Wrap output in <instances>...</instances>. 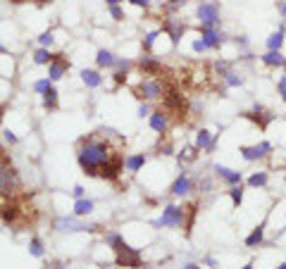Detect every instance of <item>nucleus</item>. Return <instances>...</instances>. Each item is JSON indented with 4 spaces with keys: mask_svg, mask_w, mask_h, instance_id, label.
<instances>
[{
    "mask_svg": "<svg viewBox=\"0 0 286 269\" xmlns=\"http://www.w3.org/2000/svg\"><path fill=\"white\" fill-rule=\"evenodd\" d=\"M127 138L112 129H98L77 140V162L86 176H96L103 181H120L127 169V157L122 155Z\"/></svg>",
    "mask_w": 286,
    "mask_h": 269,
    "instance_id": "obj_1",
    "label": "nucleus"
},
{
    "mask_svg": "<svg viewBox=\"0 0 286 269\" xmlns=\"http://www.w3.org/2000/svg\"><path fill=\"white\" fill-rule=\"evenodd\" d=\"M103 241H105V246H110L112 250H115V265H117V267L143 269L141 250H136V248L129 246L120 231H108V234L103 236Z\"/></svg>",
    "mask_w": 286,
    "mask_h": 269,
    "instance_id": "obj_2",
    "label": "nucleus"
},
{
    "mask_svg": "<svg viewBox=\"0 0 286 269\" xmlns=\"http://www.w3.org/2000/svg\"><path fill=\"white\" fill-rule=\"evenodd\" d=\"M169 84H172V81H167L165 76H143L132 91L141 103H153V100H162V98H165Z\"/></svg>",
    "mask_w": 286,
    "mask_h": 269,
    "instance_id": "obj_3",
    "label": "nucleus"
},
{
    "mask_svg": "<svg viewBox=\"0 0 286 269\" xmlns=\"http://www.w3.org/2000/svg\"><path fill=\"white\" fill-rule=\"evenodd\" d=\"M186 219H188V207L186 205H167L162 210V215L153 219L155 229H162V226H172V229H186Z\"/></svg>",
    "mask_w": 286,
    "mask_h": 269,
    "instance_id": "obj_4",
    "label": "nucleus"
},
{
    "mask_svg": "<svg viewBox=\"0 0 286 269\" xmlns=\"http://www.w3.org/2000/svg\"><path fill=\"white\" fill-rule=\"evenodd\" d=\"M103 226L100 224H88V222H84L81 217H60V219H55V231H60V234H79V231H88V234H96V231H100Z\"/></svg>",
    "mask_w": 286,
    "mask_h": 269,
    "instance_id": "obj_5",
    "label": "nucleus"
},
{
    "mask_svg": "<svg viewBox=\"0 0 286 269\" xmlns=\"http://www.w3.org/2000/svg\"><path fill=\"white\" fill-rule=\"evenodd\" d=\"M196 17H198L200 26H220V5L215 0H205L198 5Z\"/></svg>",
    "mask_w": 286,
    "mask_h": 269,
    "instance_id": "obj_6",
    "label": "nucleus"
},
{
    "mask_svg": "<svg viewBox=\"0 0 286 269\" xmlns=\"http://www.w3.org/2000/svg\"><path fill=\"white\" fill-rule=\"evenodd\" d=\"M241 115H243L246 119H248V122H253V124H258V129H260V131H265V129H267V127H270V124H272V122L277 119L275 112L265 110L263 105H260V103H255L253 108H251V110H246V112H241Z\"/></svg>",
    "mask_w": 286,
    "mask_h": 269,
    "instance_id": "obj_7",
    "label": "nucleus"
},
{
    "mask_svg": "<svg viewBox=\"0 0 286 269\" xmlns=\"http://www.w3.org/2000/svg\"><path fill=\"white\" fill-rule=\"evenodd\" d=\"M136 67L141 69L143 76H160V74H165V65H162V62H160L155 55H150V53H143L141 57H139Z\"/></svg>",
    "mask_w": 286,
    "mask_h": 269,
    "instance_id": "obj_8",
    "label": "nucleus"
},
{
    "mask_svg": "<svg viewBox=\"0 0 286 269\" xmlns=\"http://www.w3.org/2000/svg\"><path fill=\"white\" fill-rule=\"evenodd\" d=\"M270 152H272V143H255V145H241V157L246 162H258V160H265V157H270Z\"/></svg>",
    "mask_w": 286,
    "mask_h": 269,
    "instance_id": "obj_9",
    "label": "nucleus"
},
{
    "mask_svg": "<svg viewBox=\"0 0 286 269\" xmlns=\"http://www.w3.org/2000/svg\"><path fill=\"white\" fill-rule=\"evenodd\" d=\"M200 38L208 43L210 50H220L227 41V36L222 33L220 26H200Z\"/></svg>",
    "mask_w": 286,
    "mask_h": 269,
    "instance_id": "obj_10",
    "label": "nucleus"
},
{
    "mask_svg": "<svg viewBox=\"0 0 286 269\" xmlns=\"http://www.w3.org/2000/svg\"><path fill=\"white\" fill-rule=\"evenodd\" d=\"M162 31L169 36V41H172V45H176L179 41H181V36H184V31H186V24L181 22V19H165V24L160 26Z\"/></svg>",
    "mask_w": 286,
    "mask_h": 269,
    "instance_id": "obj_11",
    "label": "nucleus"
},
{
    "mask_svg": "<svg viewBox=\"0 0 286 269\" xmlns=\"http://www.w3.org/2000/svg\"><path fill=\"white\" fill-rule=\"evenodd\" d=\"M169 115H167L165 110L160 108V110H155L153 115L148 117V124H150V129L155 131V134H160V136H165L167 129H169Z\"/></svg>",
    "mask_w": 286,
    "mask_h": 269,
    "instance_id": "obj_12",
    "label": "nucleus"
},
{
    "mask_svg": "<svg viewBox=\"0 0 286 269\" xmlns=\"http://www.w3.org/2000/svg\"><path fill=\"white\" fill-rule=\"evenodd\" d=\"M69 60H67L65 55H55V60L48 65V76L53 79V81H60L62 76H67V72H69Z\"/></svg>",
    "mask_w": 286,
    "mask_h": 269,
    "instance_id": "obj_13",
    "label": "nucleus"
},
{
    "mask_svg": "<svg viewBox=\"0 0 286 269\" xmlns=\"http://www.w3.org/2000/svg\"><path fill=\"white\" fill-rule=\"evenodd\" d=\"M169 191H172V195H179V198H181V195H188L191 191H193V179H191L186 172H181L174 179V183H172Z\"/></svg>",
    "mask_w": 286,
    "mask_h": 269,
    "instance_id": "obj_14",
    "label": "nucleus"
},
{
    "mask_svg": "<svg viewBox=\"0 0 286 269\" xmlns=\"http://www.w3.org/2000/svg\"><path fill=\"white\" fill-rule=\"evenodd\" d=\"M212 172L217 174V176H220L224 183H229V186H236V183L243 181V174L241 172L229 169V167H224V164H215V167H212Z\"/></svg>",
    "mask_w": 286,
    "mask_h": 269,
    "instance_id": "obj_15",
    "label": "nucleus"
},
{
    "mask_svg": "<svg viewBox=\"0 0 286 269\" xmlns=\"http://www.w3.org/2000/svg\"><path fill=\"white\" fill-rule=\"evenodd\" d=\"M286 36V24H282L277 31H272L270 33V38H267V50H282L284 48V38Z\"/></svg>",
    "mask_w": 286,
    "mask_h": 269,
    "instance_id": "obj_16",
    "label": "nucleus"
},
{
    "mask_svg": "<svg viewBox=\"0 0 286 269\" xmlns=\"http://www.w3.org/2000/svg\"><path fill=\"white\" fill-rule=\"evenodd\" d=\"M81 81H84V86L88 88H98L103 86V76H100L98 69H81Z\"/></svg>",
    "mask_w": 286,
    "mask_h": 269,
    "instance_id": "obj_17",
    "label": "nucleus"
},
{
    "mask_svg": "<svg viewBox=\"0 0 286 269\" xmlns=\"http://www.w3.org/2000/svg\"><path fill=\"white\" fill-rule=\"evenodd\" d=\"M196 145H198L200 150L212 152L215 150V138H212V134H210L208 129H200L198 134H196Z\"/></svg>",
    "mask_w": 286,
    "mask_h": 269,
    "instance_id": "obj_18",
    "label": "nucleus"
},
{
    "mask_svg": "<svg viewBox=\"0 0 286 269\" xmlns=\"http://www.w3.org/2000/svg\"><path fill=\"white\" fill-rule=\"evenodd\" d=\"M145 160H148V157H145L143 152H134V155H127V162H124V164H127V172H129V174L141 172L143 164H145Z\"/></svg>",
    "mask_w": 286,
    "mask_h": 269,
    "instance_id": "obj_19",
    "label": "nucleus"
},
{
    "mask_svg": "<svg viewBox=\"0 0 286 269\" xmlns=\"http://www.w3.org/2000/svg\"><path fill=\"white\" fill-rule=\"evenodd\" d=\"M265 224H267V222H260V224L255 226L253 231L246 236V248H258L260 243H263L265 241Z\"/></svg>",
    "mask_w": 286,
    "mask_h": 269,
    "instance_id": "obj_20",
    "label": "nucleus"
},
{
    "mask_svg": "<svg viewBox=\"0 0 286 269\" xmlns=\"http://www.w3.org/2000/svg\"><path fill=\"white\" fill-rule=\"evenodd\" d=\"M260 60H263L265 67H284V62H286V57L282 50H267Z\"/></svg>",
    "mask_w": 286,
    "mask_h": 269,
    "instance_id": "obj_21",
    "label": "nucleus"
},
{
    "mask_svg": "<svg viewBox=\"0 0 286 269\" xmlns=\"http://www.w3.org/2000/svg\"><path fill=\"white\" fill-rule=\"evenodd\" d=\"M96 65L100 69H110V67L117 65V57L110 53V50H105V48H100L98 53H96Z\"/></svg>",
    "mask_w": 286,
    "mask_h": 269,
    "instance_id": "obj_22",
    "label": "nucleus"
},
{
    "mask_svg": "<svg viewBox=\"0 0 286 269\" xmlns=\"http://www.w3.org/2000/svg\"><path fill=\"white\" fill-rule=\"evenodd\" d=\"M41 100H43V108L45 110H57V108H60V96H57L55 86H50L45 93H41Z\"/></svg>",
    "mask_w": 286,
    "mask_h": 269,
    "instance_id": "obj_23",
    "label": "nucleus"
},
{
    "mask_svg": "<svg viewBox=\"0 0 286 269\" xmlns=\"http://www.w3.org/2000/svg\"><path fill=\"white\" fill-rule=\"evenodd\" d=\"M93 200H88V198H79L77 203H74V215L77 217H88L91 212H93Z\"/></svg>",
    "mask_w": 286,
    "mask_h": 269,
    "instance_id": "obj_24",
    "label": "nucleus"
},
{
    "mask_svg": "<svg viewBox=\"0 0 286 269\" xmlns=\"http://www.w3.org/2000/svg\"><path fill=\"white\" fill-rule=\"evenodd\" d=\"M55 60V55L50 53V48H38L33 53V65H50Z\"/></svg>",
    "mask_w": 286,
    "mask_h": 269,
    "instance_id": "obj_25",
    "label": "nucleus"
},
{
    "mask_svg": "<svg viewBox=\"0 0 286 269\" xmlns=\"http://www.w3.org/2000/svg\"><path fill=\"white\" fill-rule=\"evenodd\" d=\"M198 152H200L198 145H186V148H181V150H179L176 160H179V162H193L196 157H198Z\"/></svg>",
    "mask_w": 286,
    "mask_h": 269,
    "instance_id": "obj_26",
    "label": "nucleus"
},
{
    "mask_svg": "<svg viewBox=\"0 0 286 269\" xmlns=\"http://www.w3.org/2000/svg\"><path fill=\"white\" fill-rule=\"evenodd\" d=\"M160 33H162V29H153V31H148L145 36H143V41H141L143 53H150V50H153V45H155V41H157Z\"/></svg>",
    "mask_w": 286,
    "mask_h": 269,
    "instance_id": "obj_27",
    "label": "nucleus"
},
{
    "mask_svg": "<svg viewBox=\"0 0 286 269\" xmlns=\"http://www.w3.org/2000/svg\"><path fill=\"white\" fill-rule=\"evenodd\" d=\"M267 181H270V176H267V172H255V174H251L248 176V186L251 188H265L267 186Z\"/></svg>",
    "mask_w": 286,
    "mask_h": 269,
    "instance_id": "obj_28",
    "label": "nucleus"
},
{
    "mask_svg": "<svg viewBox=\"0 0 286 269\" xmlns=\"http://www.w3.org/2000/svg\"><path fill=\"white\" fill-rule=\"evenodd\" d=\"M29 253H31L33 258H43L45 255V248H43V241L38 236H33L31 241H29Z\"/></svg>",
    "mask_w": 286,
    "mask_h": 269,
    "instance_id": "obj_29",
    "label": "nucleus"
},
{
    "mask_svg": "<svg viewBox=\"0 0 286 269\" xmlns=\"http://www.w3.org/2000/svg\"><path fill=\"white\" fill-rule=\"evenodd\" d=\"M229 198H231V203H234V207L239 210L241 203H243V186H241V183L231 186V188H229Z\"/></svg>",
    "mask_w": 286,
    "mask_h": 269,
    "instance_id": "obj_30",
    "label": "nucleus"
},
{
    "mask_svg": "<svg viewBox=\"0 0 286 269\" xmlns=\"http://www.w3.org/2000/svg\"><path fill=\"white\" fill-rule=\"evenodd\" d=\"M222 81H224V86H229V88H236V86H243V79L239 74H236V72H227V76H224V79H222Z\"/></svg>",
    "mask_w": 286,
    "mask_h": 269,
    "instance_id": "obj_31",
    "label": "nucleus"
},
{
    "mask_svg": "<svg viewBox=\"0 0 286 269\" xmlns=\"http://www.w3.org/2000/svg\"><path fill=\"white\" fill-rule=\"evenodd\" d=\"M53 43H55V36H53V31H50V29L38 36V45H41V48H50Z\"/></svg>",
    "mask_w": 286,
    "mask_h": 269,
    "instance_id": "obj_32",
    "label": "nucleus"
},
{
    "mask_svg": "<svg viewBox=\"0 0 286 269\" xmlns=\"http://www.w3.org/2000/svg\"><path fill=\"white\" fill-rule=\"evenodd\" d=\"M50 86H53V79H50V76H45V79H38V81L33 84V91H36V93H45Z\"/></svg>",
    "mask_w": 286,
    "mask_h": 269,
    "instance_id": "obj_33",
    "label": "nucleus"
},
{
    "mask_svg": "<svg viewBox=\"0 0 286 269\" xmlns=\"http://www.w3.org/2000/svg\"><path fill=\"white\" fill-rule=\"evenodd\" d=\"M191 50H193L196 55H200V53H205V50H210V48H208V43H205L203 38H196V41L191 43Z\"/></svg>",
    "mask_w": 286,
    "mask_h": 269,
    "instance_id": "obj_34",
    "label": "nucleus"
},
{
    "mask_svg": "<svg viewBox=\"0 0 286 269\" xmlns=\"http://www.w3.org/2000/svg\"><path fill=\"white\" fill-rule=\"evenodd\" d=\"M108 10H110V17L115 22H122V19H124V10H122L120 5H110Z\"/></svg>",
    "mask_w": 286,
    "mask_h": 269,
    "instance_id": "obj_35",
    "label": "nucleus"
},
{
    "mask_svg": "<svg viewBox=\"0 0 286 269\" xmlns=\"http://www.w3.org/2000/svg\"><path fill=\"white\" fill-rule=\"evenodd\" d=\"M115 86H124V84H127V76H129V72H124V69H117V72H115Z\"/></svg>",
    "mask_w": 286,
    "mask_h": 269,
    "instance_id": "obj_36",
    "label": "nucleus"
},
{
    "mask_svg": "<svg viewBox=\"0 0 286 269\" xmlns=\"http://www.w3.org/2000/svg\"><path fill=\"white\" fill-rule=\"evenodd\" d=\"M157 150H160V155H174V148H172V143H162L160 140V145H157Z\"/></svg>",
    "mask_w": 286,
    "mask_h": 269,
    "instance_id": "obj_37",
    "label": "nucleus"
},
{
    "mask_svg": "<svg viewBox=\"0 0 286 269\" xmlns=\"http://www.w3.org/2000/svg\"><path fill=\"white\" fill-rule=\"evenodd\" d=\"M2 140H5V143H10V145H14L19 138H17V136H14L10 129H2Z\"/></svg>",
    "mask_w": 286,
    "mask_h": 269,
    "instance_id": "obj_38",
    "label": "nucleus"
},
{
    "mask_svg": "<svg viewBox=\"0 0 286 269\" xmlns=\"http://www.w3.org/2000/svg\"><path fill=\"white\" fill-rule=\"evenodd\" d=\"M136 115H139V117H150V115H153V112H150V105H148V103H141V105H139V112H136Z\"/></svg>",
    "mask_w": 286,
    "mask_h": 269,
    "instance_id": "obj_39",
    "label": "nucleus"
},
{
    "mask_svg": "<svg viewBox=\"0 0 286 269\" xmlns=\"http://www.w3.org/2000/svg\"><path fill=\"white\" fill-rule=\"evenodd\" d=\"M129 2H132L134 7H150L153 0H129Z\"/></svg>",
    "mask_w": 286,
    "mask_h": 269,
    "instance_id": "obj_40",
    "label": "nucleus"
},
{
    "mask_svg": "<svg viewBox=\"0 0 286 269\" xmlns=\"http://www.w3.org/2000/svg\"><path fill=\"white\" fill-rule=\"evenodd\" d=\"M277 91H279V93H286V74L277 81Z\"/></svg>",
    "mask_w": 286,
    "mask_h": 269,
    "instance_id": "obj_41",
    "label": "nucleus"
},
{
    "mask_svg": "<svg viewBox=\"0 0 286 269\" xmlns=\"http://www.w3.org/2000/svg\"><path fill=\"white\" fill-rule=\"evenodd\" d=\"M72 195H74V198H84V186H74V191H72Z\"/></svg>",
    "mask_w": 286,
    "mask_h": 269,
    "instance_id": "obj_42",
    "label": "nucleus"
},
{
    "mask_svg": "<svg viewBox=\"0 0 286 269\" xmlns=\"http://www.w3.org/2000/svg\"><path fill=\"white\" fill-rule=\"evenodd\" d=\"M277 10L282 12V17H284V22H286V2H284V0H279V2H277Z\"/></svg>",
    "mask_w": 286,
    "mask_h": 269,
    "instance_id": "obj_43",
    "label": "nucleus"
},
{
    "mask_svg": "<svg viewBox=\"0 0 286 269\" xmlns=\"http://www.w3.org/2000/svg\"><path fill=\"white\" fill-rule=\"evenodd\" d=\"M184 269H203V267H200V265H193V262H191V265H186Z\"/></svg>",
    "mask_w": 286,
    "mask_h": 269,
    "instance_id": "obj_44",
    "label": "nucleus"
},
{
    "mask_svg": "<svg viewBox=\"0 0 286 269\" xmlns=\"http://www.w3.org/2000/svg\"><path fill=\"white\" fill-rule=\"evenodd\" d=\"M105 2H108V7H110V5H120L122 0H105Z\"/></svg>",
    "mask_w": 286,
    "mask_h": 269,
    "instance_id": "obj_45",
    "label": "nucleus"
},
{
    "mask_svg": "<svg viewBox=\"0 0 286 269\" xmlns=\"http://www.w3.org/2000/svg\"><path fill=\"white\" fill-rule=\"evenodd\" d=\"M243 269H255V267H253V262H248V265H246Z\"/></svg>",
    "mask_w": 286,
    "mask_h": 269,
    "instance_id": "obj_46",
    "label": "nucleus"
},
{
    "mask_svg": "<svg viewBox=\"0 0 286 269\" xmlns=\"http://www.w3.org/2000/svg\"><path fill=\"white\" fill-rule=\"evenodd\" d=\"M277 269H286V262H282V265H279V267H277Z\"/></svg>",
    "mask_w": 286,
    "mask_h": 269,
    "instance_id": "obj_47",
    "label": "nucleus"
},
{
    "mask_svg": "<svg viewBox=\"0 0 286 269\" xmlns=\"http://www.w3.org/2000/svg\"><path fill=\"white\" fill-rule=\"evenodd\" d=\"M282 100H284V103H286V93H282Z\"/></svg>",
    "mask_w": 286,
    "mask_h": 269,
    "instance_id": "obj_48",
    "label": "nucleus"
},
{
    "mask_svg": "<svg viewBox=\"0 0 286 269\" xmlns=\"http://www.w3.org/2000/svg\"><path fill=\"white\" fill-rule=\"evenodd\" d=\"M12 2H24V0H12Z\"/></svg>",
    "mask_w": 286,
    "mask_h": 269,
    "instance_id": "obj_49",
    "label": "nucleus"
},
{
    "mask_svg": "<svg viewBox=\"0 0 286 269\" xmlns=\"http://www.w3.org/2000/svg\"><path fill=\"white\" fill-rule=\"evenodd\" d=\"M284 72H286V62H284Z\"/></svg>",
    "mask_w": 286,
    "mask_h": 269,
    "instance_id": "obj_50",
    "label": "nucleus"
}]
</instances>
